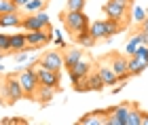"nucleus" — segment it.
I'll use <instances>...</instances> for the list:
<instances>
[{
    "mask_svg": "<svg viewBox=\"0 0 148 125\" xmlns=\"http://www.w3.org/2000/svg\"><path fill=\"white\" fill-rule=\"evenodd\" d=\"M23 17L19 15V11H11V13H2L0 15V28H21Z\"/></svg>",
    "mask_w": 148,
    "mask_h": 125,
    "instance_id": "15",
    "label": "nucleus"
},
{
    "mask_svg": "<svg viewBox=\"0 0 148 125\" xmlns=\"http://www.w3.org/2000/svg\"><path fill=\"white\" fill-rule=\"evenodd\" d=\"M25 38H28L30 51H38L53 41V34L51 30H34V32H25Z\"/></svg>",
    "mask_w": 148,
    "mask_h": 125,
    "instance_id": "7",
    "label": "nucleus"
},
{
    "mask_svg": "<svg viewBox=\"0 0 148 125\" xmlns=\"http://www.w3.org/2000/svg\"><path fill=\"white\" fill-rule=\"evenodd\" d=\"M83 55H85V51H83V47H80V45H78V47H72V49H66V51H64V68L70 70Z\"/></svg>",
    "mask_w": 148,
    "mask_h": 125,
    "instance_id": "16",
    "label": "nucleus"
},
{
    "mask_svg": "<svg viewBox=\"0 0 148 125\" xmlns=\"http://www.w3.org/2000/svg\"><path fill=\"white\" fill-rule=\"evenodd\" d=\"M36 66L38 60H30L28 66H23L21 72H17L19 76V83L23 87V93H25V100H32L34 102V95H36V89H38V74H36Z\"/></svg>",
    "mask_w": 148,
    "mask_h": 125,
    "instance_id": "1",
    "label": "nucleus"
},
{
    "mask_svg": "<svg viewBox=\"0 0 148 125\" xmlns=\"http://www.w3.org/2000/svg\"><path fill=\"white\" fill-rule=\"evenodd\" d=\"M140 45H142V36H140V32H138V34L131 36V41L127 43V55H136Z\"/></svg>",
    "mask_w": 148,
    "mask_h": 125,
    "instance_id": "24",
    "label": "nucleus"
},
{
    "mask_svg": "<svg viewBox=\"0 0 148 125\" xmlns=\"http://www.w3.org/2000/svg\"><path fill=\"white\" fill-rule=\"evenodd\" d=\"M146 68H148V62L146 60H142V57H138V55H129V74L131 76L142 74Z\"/></svg>",
    "mask_w": 148,
    "mask_h": 125,
    "instance_id": "19",
    "label": "nucleus"
},
{
    "mask_svg": "<svg viewBox=\"0 0 148 125\" xmlns=\"http://www.w3.org/2000/svg\"><path fill=\"white\" fill-rule=\"evenodd\" d=\"M131 102L119 104V106L108 108V123L106 125H127V115H129Z\"/></svg>",
    "mask_w": 148,
    "mask_h": 125,
    "instance_id": "10",
    "label": "nucleus"
},
{
    "mask_svg": "<svg viewBox=\"0 0 148 125\" xmlns=\"http://www.w3.org/2000/svg\"><path fill=\"white\" fill-rule=\"evenodd\" d=\"M11 11H19L17 4L13 2V0H0V15H2V13H11Z\"/></svg>",
    "mask_w": 148,
    "mask_h": 125,
    "instance_id": "27",
    "label": "nucleus"
},
{
    "mask_svg": "<svg viewBox=\"0 0 148 125\" xmlns=\"http://www.w3.org/2000/svg\"><path fill=\"white\" fill-rule=\"evenodd\" d=\"M142 125H148V113L142 110Z\"/></svg>",
    "mask_w": 148,
    "mask_h": 125,
    "instance_id": "32",
    "label": "nucleus"
},
{
    "mask_svg": "<svg viewBox=\"0 0 148 125\" xmlns=\"http://www.w3.org/2000/svg\"><path fill=\"white\" fill-rule=\"evenodd\" d=\"M47 4H49V2H45V0H30L23 9L28 11V13H38V11H45Z\"/></svg>",
    "mask_w": 148,
    "mask_h": 125,
    "instance_id": "23",
    "label": "nucleus"
},
{
    "mask_svg": "<svg viewBox=\"0 0 148 125\" xmlns=\"http://www.w3.org/2000/svg\"><path fill=\"white\" fill-rule=\"evenodd\" d=\"M2 91H4L6 104H15V102H19V100H23V98H25L23 87H21V83H19L17 72H15V74H9V76L4 78V83H2Z\"/></svg>",
    "mask_w": 148,
    "mask_h": 125,
    "instance_id": "4",
    "label": "nucleus"
},
{
    "mask_svg": "<svg viewBox=\"0 0 148 125\" xmlns=\"http://www.w3.org/2000/svg\"><path fill=\"white\" fill-rule=\"evenodd\" d=\"M74 43H76V45H80V47H83V49H91L93 45L97 43V38H95V36H93L91 32H89V28H87V30L78 32V34L74 36Z\"/></svg>",
    "mask_w": 148,
    "mask_h": 125,
    "instance_id": "18",
    "label": "nucleus"
},
{
    "mask_svg": "<svg viewBox=\"0 0 148 125\" xmlns=\"http://www.w3.org/2000/svg\"><path fill=\"white\" fill-rule=\"evenodd\" d=\"M36 74H38V83L40 85H47V87H53V89H62V76H59L57 70H49V68H42L38 66L36 68Z\"/></svg>",
    "mask_w": 148,
    "mask_h": 125,
    "instance_id": "8",
    "label": "nucleus"
},
{
    "mask_svg": "<svg viewBox=\"0 0 148 125\" xmlns=\"http://www.w3.org/2000/svg\"><path fill=\"white\" fill-rule=\"evenodd\" d=\"M97 72H99V76H102V81L106 87H114V85L119 83V76H116V72L112 70V66L108 62H99L97 66Z\"/></svg>",
    "mask_w": 148,
    "mask_h": 125,
    "instance_id": "13",
    "label": "nucleus"
},
{
    "mask_svg": "<svg viewBox=\"0 0 148 125\" xmlns=\"http://www.w3.org/2000/svg\"><path fill=\"white\" fill-rule=\"evenodd\" d=\"M30 53V45L28 38H25V32H17V34H11V53Z\"/></svg>",
    "mask_w": 148,
    "mask_h": 125,
    "instance_id": "14",
    "label": "nucleus"
},
{
    "mask_svg": "<svg viewBox=\"0 0 148 125\" xmlns=\"http://www.w3.org/2000/svg\"><path fill=\"white\" fill-rule=\"evenodd\" d=\"M91 68H93V66H91V60H89L87 55H83V57H80V60L68 70L70 81H72V83H76V81H80V78L89 76V74H91Z\"/></svg>",
    "mask_w": 148,
    "mask_h": 125,
    "instance_id": "11",
    "label": "nucleus"
},
{
    "mask_svg": "<svg viewBox=\"0 0 148 125\" xmlns=\"http://www.w3.org/2000/svg\"><path fill=\"white\" fill-rule=\"evenodd\" d=\"M102 13L108 19H116L123 25H127V19H129V2L125 0H106L102 6Z\"/></svg>",
    "mask_w": 148,
    "mask_h": 125,
    "instance_id": "3",
    "label": "nucleus"
},
{
    "mask_svg": "<svg viewBox=\"0 0 148 125\" xmlns=\"http://www.w3.org/2000/svg\"><path fill=\"white\" fill-rule=\"evenodd\" d=\"M87 0H66V9L68 11H85Z\"/></svg>",
    "mask_w": 148,
    "mask_h": 125,
    "instance_id": "26",
    "label": "nucleus"
},
{
    "mask_svg": "<svg viewBox=\"0 0 148 125\" xmlns=\"http://www.w3.org/2000/svg\"><path fill=\"white\" fill-rule=\"evenodd\" d=\"M45 2H49V0H45Z\"/></svg>",
    "mask_w": 148,
    "mask_h": 125,
    "instance_id": "36",
    "label": "nucleus"
},
{
    "mask_svg": "<svg viewBox=\"0 0 148 125\" xmlns=\"http://www.w3.org/2000/svg\"><path fill=\"white\" fill-rule=\"evenodd\" d=\"M89 32H91V34L97 38V41H99V38H106V30H104V19H97V21H91V23H89Z\"/></svg>",
    "mask_w": 148,
    "mask_h": 125,
    "instance_id": "22",
    "label": "nucleus"
},
{
    "mask_svg": "<svg viewBox=\"0 0 148 125\" xmlns=\"http://www.w3.org/2000/svg\"><path fill=\"white\" fill-rule=\"evenodd\" d=\"M142 32H148V17L142 21Z\"/></svg>",
    "mask_w": 148,
    "mask_h": 125,
    "instance_id": "33",
    "label": "nucleus"
},
{
    "mask_svg": "<svg viewBox=\"0 0 148 125\" xmlns=\"http://www.w3.org/2000/svg\"><path fill=\"white\" fill-rule=\"evenodd\" d=\"M57 93V89H53V87H47V85H38V89H36V95H34V102L38 104H42V106H47L53 98H55Z\"/></svg>",
    "mask_w": 148,
    "mask_h": 125,
    "instance_id": "17",
    "label": "nucleus"
},
{
    "mask_svg": "<svg viewBox=\"0 0 148 125\" xmlns=\"http://www.w3.org/2000/svg\"><path fill=\"white\" fill-rule=\"evenodd\" d=\"M21 28H23L25 32H34V30H51V19H49V15H45V11L30 13V15H25V17H23Z\"/></svg>",
    "mask_w": 148,
    "mask_h": 125,
    "instance_id": "5",
    "label": "nucleus"
},
{
    "mask_svg": "<svg viewBox=\"0 0 148 125\" xmlns=\"http://www.w3.org/2000/svg\"><path fill=\"white\" fill-rule=\"evenodd\" d=\"M146 17H148V13H146L144 9H140V6H138V9H133V19H136L138 23H142Z\"/></svg>",
    "mask_w": 148,
    "mask_h": 125,
    "instance_id": "28",
    "label": "nucleus"
},
{
    "mask_svg": "<svg viewBox=\"0 0 148 125\" xmlns=\"http://www.w3.org/2000/svg\"><path fill=\"white\" fill-rule=\"evenodd\" d=\"M38 66L62 72V68H64V53H59V51H47V53H42L38 57Z\"/></svg>",
    "mask_w": 148,
    "mask_h": 125,
    "instance_id": "9",
    "label": "nucleus"
},
{
    "mask_svg": "<svg viewBox=\"0 0 148 125\" xmlns=\"http://www.w3.org/2000/svg\"><path fill=\"white\" fill-rule=\"evenodd\" d=\"M146 13H148V9H146Z\"/></svg>",
    "mask_w": 148,
    "mask_h": 125,
    "instance_id": "38",
    "label": "nucleus"
},
{
    "mask_svg": "<svg viewBox=\"0 0 148 125\" xmlns=\"http://www.w3.org/2000/svg\"><path fill=\"white\" fill-rule=\"evenodd\" d=\"M53 32H55V45H57V47L68 49V43H66L64 38H62V32H59V30H53Z\"/></svg>",
    "mask_w": 148,
    "mask_h": 125,
    "instance_id": "29",
    "label": "nucleus"
},
{
    "mask_svg": "<svg viewBox=\"0 0 148 125\" xmlns=\"http://www.w3.org/2000/svg\"><path fill=\"white\" fill-rule=\"evenodd\" d=\"M0 51H4V53L11 55V34L0 32Z\"/></svg>",
    "mask_w": 148,
    "mask_h": 125,
    "instance_id": "25",
    "label": "nucleus"
},
{
    "mask_svg": "<svg viewBox=\"0 0 148 125\" xmlns=\"http://www.w3.org/2000/svg\"><path fill=\"white\" fill-rule=\"evenodd\" d=\"M13 2H15V4H17V9H23V6H25V4H28V2H30V0H13Z\"/></svg>",
    "mask_w": 148,
    "mask_h": 125,
    "instance_id": "31",
    "label": "nucleus"
},
{
    "mask_svg": "<svg viewBox=\"0 0 148 125\" xmlns=\"http://www.w3.org/2000/svg\"><path fill=\"white\" fill-rule=\"evenodd\" d=\"M104 87H106V85H104V81H102V76H99L97 70L87 76V89H89V91H102Z\"/></svg>",
    "mask_w": 148,
    "mask_h": 125,
    "instance_id": "20",
    "label": "nucleus"
},
{
    "mask_svg": "<svg viewBox=\"0 0 148 125\" xmlns=\"http://www.w3.org/2000/svg\"><path fill=\"white\" fill-rule=\"evenodd\" d=\"M108 123V108L106 110H93L78 119V125H106Z\"/></svg>",
    "mask_w": 148,
    "mask_h": 125,
    "instance_id": "12",
    "label": "nucleus"
},
{
    "mask_svg": "<svg viewBox=\"0 0 148 125\" xmlns=\"http://www.w3.org/2000/svg\"><path fill=\"white\" fill-rule=\"evenodd\" d=\"M0 102H2V98H0Z\"/></svg>",
    "mask_w": 148,
    "mask_h": 125,
    "instance_id": "37",
    "label": "nucleus"
},
{
    "mask_svg": "<svg viewBox=\"0 0 148 125\" xmlns=\"http://www.w3.org/2000/svg\"><path fill=\"white\" fill-rule=\"evenodd\" d=\"M108 64L112 66V70L116 72L119 83H123V81H127V78L131 76V74H129V57H127V55H121V53H110Z\"/></svg>",
    "mask_w": 148,
    "mask_h": 125,
    "instance_id": "6",
    "label": "nucleus"
},
{
    "mask_svg": "<svg viewBox=\"0 0 148 125\" xmlns=\"http://www.w3.org/2000/svg\"><path fill=\"white\" fill-rule=\"evenodd\" d=\"M0 70H2V66H0Z\"/></svg>",
    "mask_w": 148,
    "mask_h": 125,
    "instance_id": "35",
    "label": "nucleus"
},
{
    "mask_svg": "<svg viewBox=\"0 0 148 125\" xmlns=\"http://www.w3.org/2000/svg\"><path fill=\"white\" fill-rule=\"evenodd\" d=\"M15 60L17 62H25V60H28V53H25V51H23V53H15Z\"/></svg>",
    "mask_w": 148,
    "mask_h": 125,
    "instance_id": "30",
    "label": "nucleus"
},
{
    "mask_svg": "<svg viewBox=\"0 0 148 125\" xmlns=\"http://www.w3.org/2000/svg\"><path fill=\"white\" fill-rule=\"evenodd\" d=\"M59 19H62V23H64V28L66 32L74 38L78 34V32H83L89 28V17L85 15V11H68L66 9L64 13H59Z\"/></svg>",
    "mask_w": 148,
    "mask_h": 125,
    "instance_id": "2",
    "label": "nucleus"
},
{
    "mask_svg": "<svg viewBox=\"0 0 148 125\" xmlns=\"http://www.w3.org/2000/svg\"><path fill=\"white\" fill-rule=\"evenodd\" d=\"M127 125H142V110L138 104H131L129 115H127Z\"/></svg>",
    "mask_w": 148,
    "mask_h": 125,
    "instance_id": "21",
    "label": "nucleus"
},
{
    "mask_svg": "<svg viewBox=\"0 0 148 125\" xmlns=\"http://www.w3.org/2000/svg\"><path fill=\"white\" fill-rule=\"evenodd\" d=\"M125 2H129V4H131V2H133V0H125Z\"/></svg>",
    "mask_w": 148,
    "mask_h": 125,
    "instance_id": "34",
    "label": "nucleus"
}]
</instances>
